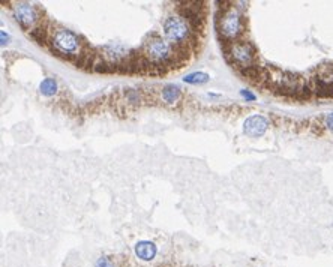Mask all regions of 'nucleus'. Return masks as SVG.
<instances>
[{
  "instance_id": "f257e3e1",
  "label": "nucleus",
  "mask_w": 333,
  "mask_h": 267,
  "mask_svg": "<svg viewBox=\"0 0 333 267\" xmlns=\"http://www.w3.org/2000/svg\"><path fill=\"white\" fill-rule=\"evenodd\" d=\"M215 17V26L221 42L242 39L245 32V17L233 2H222Z\"/></svg>"
},
{
  "instance_id": "f03ea898",
  "label": "nucleus",
  "mask_w": 333,
  "mask_h": 267,
  "mask_svg": "<svg viewBox=\"0 0 333 267\" xmlns=\"http://www.w3.org/2000/svg\"><path fill=\"white\" fill-rule=\"evenodd\" d=\"M141 53L159 71L161 75L177 68L173 45L165 38H162L156 33L150 35L146 39V42L141 48Z\"/></svg>"
},
{
  "instance_id": "7ed1b4c3",
  "label": "nucleus",
  "mask_w": 333,
  "mask_h": 267,
  "mask_svg": "<svg viewBox=\"0 0 333 267\" xmlns=\"http://www.w3.org/2000/svg\"><path fill=\"white\" fill-rule=\"evenodd\" d=\"M47 47L56 56L75 62L81 56L86 44L81 42V38L72 30L65 29V27H57L51 30Z\"/></svg>"
},
{
  "instance_id": "20e7f679",
  "label": "nucleus",
  "mask_w": 333,
  "mask_h": 267,
  "mask_svg": "<svg viewBox=\"0 0 333 267\" xmlns=\"http://www.w3.org/2000/svg\"><path fill=\"white\" fill-rule=\"evenodd\" d=\"M165 39L173 47H186L192 51H197V45L200 42V36L192 30L189 23L180 15H170L165 18L164 24Z\"/></svg>"
},
{
  "instance_id": "39448f33",
  "label": "nucleus",
  "mask_w": 333,
  "mask_h": 267,
  "mask_svg": "<svg viewBox=\"0 0 333 267\" xmlns=\"http://www.w3.org/2000/svg\"><path fill=\"white\" fill-rule=\"evenodd\" d=\"M222 50L227 62L239 72L257 65V51L254 45L245 39L222 42Z\"/></svg>"
},
{
  "instance_id": "423d86ee",
  "label": "nucleus",
  "mask_w": 333,
  "mask_h": 267,
  "mask_svg": "<svg viewBox=\"0 0 333 267\" xmlns=\"http://www.w3.org/2000/svg\"><path fill=\"white\" fill-rule=\"evenodd\" d=\"M12 5H14L12 6L14 18L29 33L44 21V18L41 15V11L36 6H33V5H30L27 2H15Z\"/></svg>"
},
{
  "instance_id": "0eeeda50",
  "label": "nucleus",
  "mask_w": 333,
  "mask_h": 267,
  "mask_svg": "<svg viewBox=\"0 0 333 267\" xmlns=\"http://www.w3.org/2000/svg\"><path fill=\"white\" fill-rule=\"evenodd\" d=\"M267 128H269V120L260 114H254V116L248 117L243 123V132L252 138L264 135Z\"/></svg>"
},
{
  "instance_id": "6e6552de",
  "label": "nucleus",
  "mask_w": 333,
  "mask_h": 267,
  "mask_svg": "<svg viewBox=\"0 0 333 267\" xmlns=\"http://www.w3.org/2000/svg\"><path fill=\"white\" fill-rule=\"evenodd\" d=\"M158 249L155 246L153 242H149V240H141L135 245V254L138 258H141L143 261H150L155 258Z\"/></svg>"
},
{
  "instance_id": "1a4fd4ad",
  "label": "nucleus",
  "mask_w": 333,
  "mask_h": 267,
  "mask_svg": "<svg viewBox=\"0 0 333 267\" xmlns=\"http://www.w3.org/2000/svg\"><path fill=\"white\" fill-rule=\"evenodd\" d=\"M161 98L162 101L167 104V105H174L180 101L182 98V90L179 86L176 84H167L162 87V92H161Z\"/></svg>"
},
{
  "instance_id": "9d476101",
  "label": "nucleus",
  "mask_w": 333,
  "mask_h": 267,
  "mask_svg": "<svg viewBox=\"0 0 333 267\" xmlns=\"http://www.w3.org/2000/svg\"><path fill=\"white\" fill-rule=\"evenodd\" d=\"M39 90L44 96H54L57 93V83L54 78H44L42 83L39 84Z\"/></svg>"
},
{
  "instance_id": "9b49d317",
  "label": "nucleus",
  "mask_w": 333,
  "mask_h": 267,
  "mask_svg": "<svg viewBox=\"0 0 333 267\" xmlns=\"http://www.w3.org/2000/svg\"><path fill=\"white\" fill-rule=\"evenodd\" d=\"M183 81L188 83V84H195V86L197 84H204V83L209 81V75L206 72H192V74L186 75L183 78Z\"/></svg>"
},
{
  "instance_id": "f8f14e48",
  "label": "nucleus",
  "mask_w": 333,
  "mask_h": 267,
  "mask_svg": "<svg viewBox=\"0 0 333 267\" xmlns=\"http://www.w3.org/2000/svg\"><path fill=\"white\" fill-rule=\"evenodd\" d=\"M96 267H113V263L107 257H101L96 263Z\"/></svg>"
},
{
  "instance_id": "ddd939ff",
  "label": "nucleus",
  "mask_w": 333,
  "mask_h": 267,
  "mask_svg": "<svg viewBox=\"0 0 333 267\" xmlns=\"http://www.w3.org/2000/svg\"><path fill=\"white\" fill-rule=\"evenodd\" d=\"M240 95H242L246 101H255V95L251 93L249 90H240Z\"/></svg>"
},
{
  "instance_id": "4468645a",
  "label": "nucleus",
  "mask_w": 333,
  "mask_h": 267,
  "mask_svg": "<svg viewBox=\"0 0 333 267\" xmlns=\"http://www.w3.org/2000/svg\"><path fill=\"white\" fill-rule=\"evenodd\" d=\"M326 126H327L330 131H333V113H330V114L326 117Z\"/></svg>"
},
{
  "instance_id": "2eb2a0df",
  "label": "nucleus",
  "mask_w": 333,
  "mask_h": 267,
  "mask_svg": "<svg viewBox=\"0 0 333 267\" xmlns=\"http://www.w3.org/2000/svg\"><path fill=\"white\" fill-rule=\"evenodd\" d=\"M0 35H2V45L8 44V41H9V36H8V35L5 33V30H2V33H0Z\"/></svg>"
}]
</instances>
